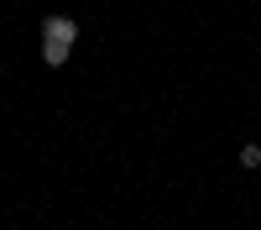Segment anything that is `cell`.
Here are the masks:
<instances>
[{"instance_id":"1","label":"cell","mask_w":261,"mask_h":230,"mask_svg":"<svg viewBox=\"0 0 261 230\" xmlns=\"http://www.w3.org/2000/svg\"><path fill=\"white\" fill-rule=\"evenodd\" d=\"M73 42H79V21L73 16H47L42 21V63H47V68H63V63H68Z\"/></svg>"},{"instance_id":"2","label":"cell","mask_w":261,"mask_h":230,"mask_svg":"<svg viewBox=\"0 0 261 230\" xmlns=\"http://www.w3.org/2000/svg\"><path fill=\"white\" fill-rule=\"evenodd\" d=\"M241 167H261V146H256V141L241 146Z\"/></svg>"}]
</instances>
